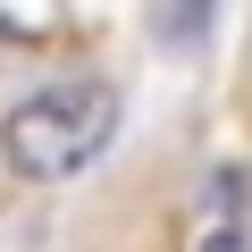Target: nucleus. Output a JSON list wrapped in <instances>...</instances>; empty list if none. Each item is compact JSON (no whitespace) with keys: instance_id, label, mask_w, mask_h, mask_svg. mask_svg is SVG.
Here are the masks:
<instances>
[{"instance_id":"nucleus-1","label":"nucleus","mask_w":252,"mask_h":252,"mask_svg":"<svg viewBox=\"0 0 252 252\" xmlns=\"http://www.w3.org/2000/svg\"><path fill=\"white\" fill-rule=\"evenodd\" d=\"M109 135H118V93L93 84V76L42 84V93H26L9 118H0V152H9V168L34 177V185H59L76 168H93L109 152Z\"/></svg>"}]
</instances>
